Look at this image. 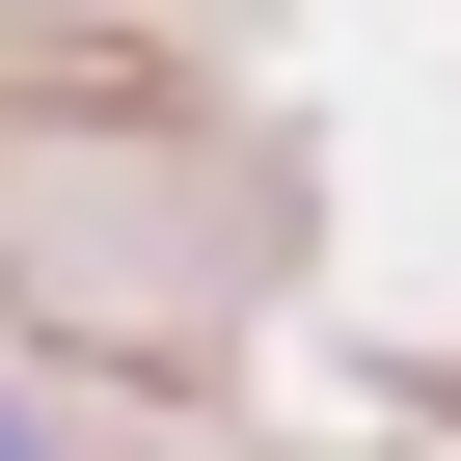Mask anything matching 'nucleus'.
<instances>
[{"label":"nucleus","instance_id":"f257e3e1","mask_svg":"<svg viewBox=\"0 0 461 461\" xmlns=\"http://www.w3.org/2000/svg\"><path fill=\"white\" fill-rule=\"evenodd\" d=\"M0 461H55V434H28V407H0Z\"/></svg>","mask_w":461,"mask_h":461}]
</instances>
